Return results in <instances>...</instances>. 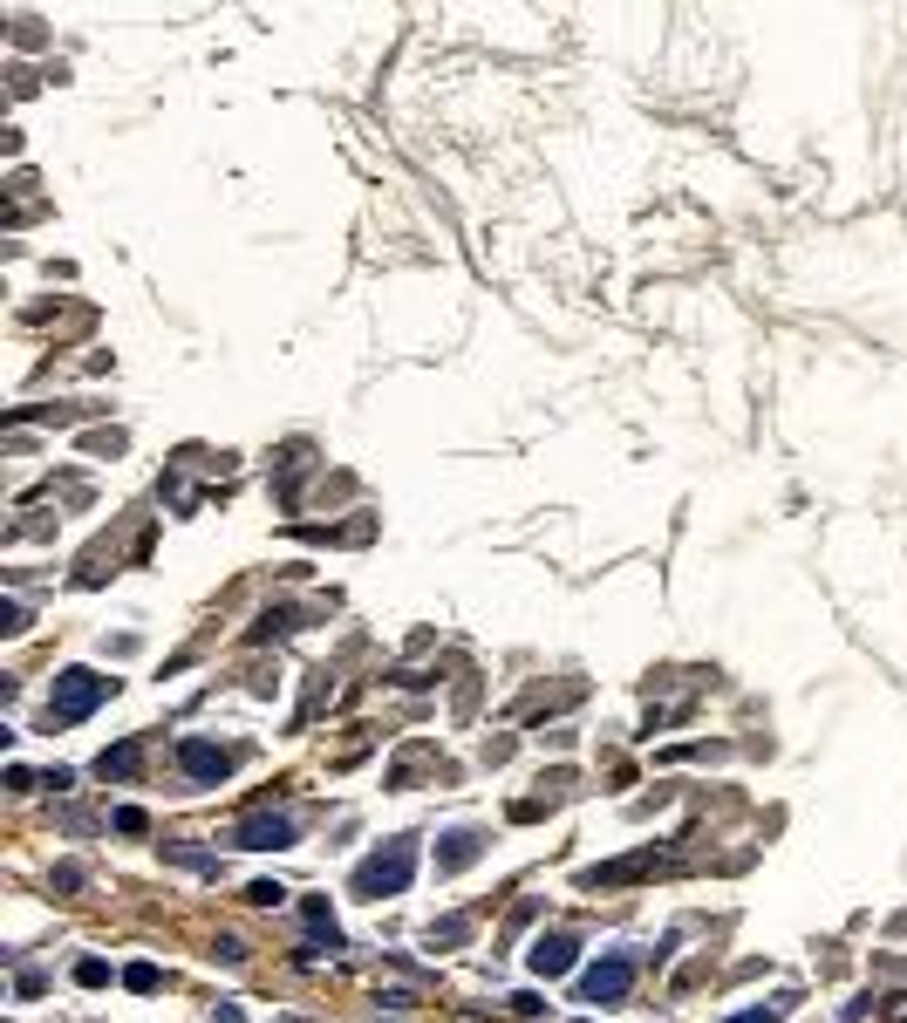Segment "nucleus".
Instances as JSON below:
<instances>
[{"label": "nucleus", "mask_w": 907, "mask_h": 1023, "mask_svg": "<svg viewBox=\"0 0 907 1023\" xmlns=\"http://www.w3.org/2000/svg\"><path fill=\"white\" fill-rule=\"evenodd\" d=\"M628 983H635V955H601V962L580 976V996H587V1003H614V996H628Z\"/></svg>", "instance_id": "obj_4"}, {"label": "nucleus", "mask_w": 907, "mask_h": 1023, "mask_svg": "<svg viewBox=\"0 0 907 1023\" xmlns=\"http://www.w3.org/2000/svg\"><path fill=\"white\" fill-rule=\"evenodd\" d=\"M123 983H130V989H137V996H151V989H157V983H164V976H157V969H151V962H130V969H123Z\"/></svg>", "instance_id": "obj_10"}, {"label": "nucleus", "mask_w": 907, "mask_h": 1023, "mask_svg": "<svg viewBox=\"0 0 907 1023\" xmlns=\"http://www.w3.org/2000/svg\"><path fill=\"white\" fill-rule=\"evenodd\" d=\"M178 764H185V778H198V785H219V778H232L239 751L232 744H212V737H191V744H178Z\"/></svg>", "instance_id": "obj_3"}, {"label": "nucleus", "mask_w": 907, "mask_h": 1023, "mask_svg": "<svg viewBox=\"0 0 907 1023\" xmlns=\"http://www.w3.org/2000/svg\"><path fill=\"white\" fill-rule=\"evenodd\" d=\"M246 901H253V908H280V901H287V887H280V880H253V887H246Z\"/></svg>", "instance_id": "obj_9"}, {"label": "nucleus", "mask_w": 907, "mask_h": 1023, "mask_svg": "<svg viewBox=\"0 0 907 1023\" xmlns=\"http://www.w3.org/2000/svg\"><path fill=\"white\" fill-rule=\"evenodd\" d=\"M778 1017H785V1003H764V1010H737L730 1023H778Z\"/></svg>", "instance_id": "obj_11"}, {"label": "nucleus", "mask_w": 907, "mask_h": 1023, "mask_svg": "<svg viewBox=\"0 0 907 1023\" xmlns=\"http://www.w3.org/2000/svg\"><path fill=\"white\" fill-rule=\"evenodd\" d=\"M573 962H580V935H567V928L532 942V976H567Z\"/></svg>", "instance_id": "obj_5"}, {"label": "nucleus", "mask_w": 907, "mask_h": 1023, "mask_svg": "<svg viewBox=\"0 0 907 1023\" xmlns=\"http://www.w3.org/2000/svg\"><path fill=\"white\" fill-rule=\"evenodd\" d=\"M96 771H103V778H130V771H137V744H116V751H103V758H96Z\"/></svg>", "instance_id": "obj_8"}, {"label": "nucleus", "mask_w": 907, "mask_h": 1023, "mask_svg": "<svg viewBox=\"0 0 907 1023\" xmlns=\"http://www.w3.org/2000/svg\"><path fill=\"white\" fill-rule=\"evenodd\" d=\"M410 873H416V839L396 833L389 846H376V853L355 867V894H362V901H376V894H403Z\"/></svg>", "instance_id": "obj_1"}, {"label": "nucleus", "mask_w": 907, "mask_h": 1023, "mask_svg": "<svg viewBox=\"0 0 907 1023\" xmlns=\"http://www.w3.org/2000/svg\"><path fill=\"white\" fill-rule=\"evenodd\" d=\"M103 696H116V682H103L96 669H62L55 676V703H48V730H62V723H82Z\"/></svg>", "instance_id": "obj_2"}, {"label": "nucleus", "mask_w": 907, "mask_h": 1023, "mask_svg": "<svg viewBox=\"0 0 907 1023\" xmlns=\"http://www.w3.org/2000/svg\"><path fill=\"white\" fill-rule=\"evenodd\" d=\"M301 833L287 812H253L246 826H239V846H253V853H266V846H287V839Z\"/></svg>", "instance_id": "obj_6"}, {"label": "nucleus", "mask_w": 907, "mask_h": 1023, "mask_svg": "<svg viewBox=\"0 0 907 1023\" xmlns=\"http://www.w3.org/2000/svg\"><path fill=\"white\" fill-rule=\"evenodd\" d=\"M76 976H82V983H89V989H96V983H110V969H103L96 955H82V962H76Z\"/></svg>", "instance_id": "obj_12"}, {"label": "nucleus", "mask_w": 907, "mask_h": 1023, "mask_svg": "<svg viewBox=\"0 0 907 1023\" xmlns=\"http://www.w3.org/2000/svg\"><path fill=\"white\" fill-rule=\"evenodd\" d=\"M478 846H485V833H478V826H457V833L437 839V867H444V873L471 867V853H478Z\"/></svg>", "instance_id": "obj_7"}]
</instances>
